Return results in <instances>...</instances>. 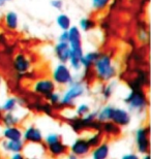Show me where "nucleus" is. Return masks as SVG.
Here are the masks:
<instances>
[{
  "label": "nucleus",
  "mask_w": 151,
  "mask_h": 159,
  "mask_svg": "<svg viewBox=\"0 0 151 159\" xmlns=\"http://www.w3.org/2000/svg\"><path fill=\"white\" fill-rule=\"evenodd\" d=\"M1 122L4 124L5 127L7 126H17L20 123V117H18L14 112H9V113H4L1 117Z\"/></svg>",
  "instance_id": "nucleus-23"
},
{
  "label": "nucleus",
  "mask_w": 151,
  "mask_h": 159,
  "mask_svg": "<svg viewBox=\"0 0 151 159\" xmlns=\"http://www.w3.org/2000/svg\"><path fill=\"white\" fill-rule=\"evenodd\" d=\"M65 91L61 95V100L59 106L68 107L75 104V101L82 97L86 93V85L83 81H73L68 86H66Z\"/></svg>",
  "instance_id": "nucleus-3"
},
{
  "label": "nucleus",
  "mask_w": 151,
  "mask_h": 159,
  "mask_svg": "<svg viewBox=\"0 0 151 159\" xmlns=\"http://www.w3.org/2000/svg\"><path fill=\"white\" fill-rule=\"evenodd\" d=\"M111 2L112 0H91V7L95 11H104L109 7Z\"/></svg>",
  "instance_id": "nucleus-25"
},
{
  "label": "nucleus",
  "mask_w": 151,
  "mask_h": 159,
  "mask_svg": "<svg viewBox=\"0 0 151 159\" xmlns=\"http://www.w3.org/2000/svg\"><path fill=\"white\" fill-rule=\"evenodd\" d=\"M143 159H150V158H149V154H148V153L145 154V156L143 157Z\"/></svg>",
  "instance_id": "nucleus-38"
},
{
  "label": "nucleus",
  "mask_w": 151,
  "mask_h": 159,
  "mask_svg": "<svg viewBox=\"0 0 151 159\" xmlns=\"http://www.w3.org/2000/svg\"><path fill=\"white\" fill-rule=\"evenodd\" d=\"M56 25L61 31H66L73 26L72 19H70L68 15L60 11L59 15L56 17Z\"/></svg>",
  "instance_id": "nucleus-20"
},
{
  "label": "nucleus",
  "mask_w": 151,
  "mask_h": 159,
  "mask_svg": "<svg viewBox=\"0 0 151 159\" xmlns=\"http://www.w3.org/2000/svg\"><path fill=\"white\" fill-rule=\"evenodd\" d=\"M2 134L6 141H19L22 139L23 131L18 126H7L3 129Z\"/></svg>",
  "instance_id": "nucleus-13"
},
{
  "label": "nucleus",
  "mask_w": 151,
  "mask_h": 159,
  "mask_svg": "<svg viewBox=\"0 0 151 159\" xmlns=\"http://www.w3.org/2000/svg\"><path fill=\"white\" fill-rule=\"evenodd\" d=\"M50 4L54 9H56V11H61L64 7L63 0H51Z\"/></svg>",
  "instance_id": "nucleus-31"
},
{
  "label": "nucleus",
  "mask_w": 151,
  "mask_h": 159,
  "mask_svg": "<svg viewBox=\"0 0 151 159\" xmlns=\"http://www.w3.org/2000/svg\"><path fill=\"white\" fill-rule=\"evenodd\" d=\"M54 54L59 63L67 64L70 57V47L68 43L57 41V43L54 46Z\"/></svg>",
  "instance_id": "nucleus-10"
},
{
  "label": "nucleus",
  "mask_w": 151,
  "mask_h": 159,
  "mask_svg": "<svg viewBox=\"0 0 151 159\" xmlns=\"http://www.w3.org/2000/svg\"><path fill=\"white\" fill-rule=\"evenodd\" d=\"M31 65L32 63L29 57L25 55L24 53H17L15 55L14 60H12V67L18 75L28 74L31 69Z\"/></svg>",
  "instance_id": "nucleus-7"
},
{
  "label": "nucleus",
  "mask_w": 151,
  "mask_h": 159,
  "mask_svg": "<svg viewBox=\"0 0 151 159\" xmlns=\"http://www.w3.org/2000/svg\"><path fill=\"white\" fill-rule=\"evenodd\" d=\"M1 85H2V78H1V75H0V88H1Z\"/></svg>",
  "instance_id": "nucleus-39"
},
{
  "label": "nucleus",
  "mask_w": 151,
  "mask_h": 159,
  "mask_svg": "<svg viewBox=\"0 0 151 159\" xmlns=\"http://www.w3.org/2000/svg\"><path fill=\"white\" fill-rule=\"evenodd\" d=\"M110 153V147L107 143H101L98 146L94 147L92 151L91 156L92 159H107Z\"/></svg>",
  "instance_id": "nucleus-17"
},
{
  "label": "nucleus",
  "mask_w": 151,
  "mask_h": 159,
  "mask_svg": "<svg viewBox=\"0 0 151 159\" xmlns=\"http://www.w3.org/2000/svg\"><path fill=\"white\" fill-rule=\"evenodd\" d=\"M101 133L97 131L95 133H93V134H91L89 138L87 139V142L88 144L90 145V147L93 148V147H96V146H98L99 144L101 143Z\"/></svg>",
  "instance_id": "nucleus-28"
},
{
  "label": "nucleus",
  "mask_w": 151,
  "mask_h": 159,
  "mask_svg": "<svg viewBox=\"0 0 151 159\" xmlns=\"http://www.w3.org/2000/svg\"><path fill=\"white\" fill-rule=\"evenodd\" d=\"M90 113V107L88 103H80L78 107H76V115L78 117H83Z\"/></svg>",
  "instance_id": "nucleus-29"
},
{
  "label": "nucleus",
  "mask_w": 151,
  "mask_h": 159,
  "mask_svg": "<svg viewBox=\"0 0 151 159\" xmlns=\"http://www.w3.org/2000/svg\"><path fill=\"white\" fill-rule=\"evenodd\" d=\"M52 80L56 86L66 87L75 81V75L68 65L64 63H58L52 70Z\"/></svg>",
  "instance_id": "nucleus-4"
},
{
  "label": "nucleus",
  "mask_w": 151,
  "mask_h": 159,
  "mask_svg": "<svg viewBox=\"0 0 151 159\" xmlns=\"http://www.w3.org/2000/svg\"><path fill=\"white\" fill-rule=\"evenodd\" d=\"M47 150L49 154L53 157H59L62 156L67 152V146L64 143L61 142V139L57 141L53 144H50L47 146Z\"/></svg>",
  "instance_id": "nucleus-14"
},
{
  "label": "nucleus",
  "mask_w": 151,
  "mask_h": 159,
  "mask_svg": "<svg viewBox=\"0 0 151 159\" xmlns=\"http://www.w3.org/2000/svg\"><path fill=\"white\" fill-rule=\"evenodd\" d=\"M99 53L96 51H90V52L83 53L81 58V64L83 69H91L96 59L98 58Z\"/></svg>",
  "instance_id": "nucleus-16"
},
{
  "label": "nucleus",
  "mask_w": 151,
  "mask_h": 159,
  "mask_svg": "<svg viewBox=\"0 0 151 159\" xmlns=\"http://www.w3.org/2000/svg\"><path fill=\"white\" fill-rule=\"evenodd\" d=\"M60 139V136L59 134H57V133H49L46 138L44 139L45 143H46V145H50V144H53V143H55L57 141H59Z\"/></svg>",
  "instance_id": "nucleus-30"
},
{
  "label": "nucleus",
  "mask_w": 151,
  "mask_h": 159,
  "mask_svg": "<svg viewBox=\"0 0 151 159\" xmlns=\"http://www.w3.org/2000/svg\"><path fill=\"white\" fill-rule=\"evenodd\" d=\"M2 147L6 152L19 153V152L23 151L24 143L22 139H19V141H6L5 139V142H3L2 144Z\"/></svg>",
  "instance_id": "nucleus-18"
},
{
  "label": "nucleus",
  "mask_w": 151,
  "mask_h": 159,
  "mask_svg": "<svg viewBox=\"0 0 151 159\" xmlns=\"http://www.w3.org/2000/svg\"><path fill=\"white\" fill-rule=\"evenodd\" d=\"M67 159H78V156H76V155H73V154H69Z\"/></svg>",
  "instance_id": "nucleus-35"
},
{
  "label": "nucleus",
  "mask_w": 151,
  "mask_h": 159,
  "mask_svg": "<svg viewBox=\"0 0 151 159\" xmlns=\"http://www.w3.org/2000/svg\"><path fill=\"white\" fill-rule=\"evenodd\" d=\"M32 91L35 94H37L38 96L46 97L47 95L52 93L53 91H55L57 89V86L55 83L53 82L52 79L49 78H41L38 79L32 84Z\"/></svg>",
  "instance_id": "nucleus-5"
},
{
  "label": "nucleus",
  "mask_w": 151,
  "mask_h": 159,
  "mask_svg": "<svg viewBox=\"0 0 151 159\" xmlns=\"http://www.w3.org/2000/svg\"><path fill=\"white\" fill-rule=\"evenodd\" d=\"M5 3H7V2H11V1H12V0H3Z\"/></svg>",
  "instance_id": "nucleus-40"
},
{
  "label": "nucleus",
  "mask_w": 151,
  "mask_h": 159,
  "mask_svg": "<svg viewBox=\"0 0 151 159\" xmlns=\"http://www.w3.org/2000/svg\"><path fill=\"white\" fill-rule=\"evenodd\" d=\"M101 131L107 133L108 135L117 136L121 133V128L112 121H107V122L101 123Z\"/></svg>",
  "instance_id": "nucleus-21"
},
{
  "label": "nucleus",
  "mask_w": 151,
  "mask_h": 159,
  "mask_svg": "<svg viewBox=\"0 0 151 159\" xmlns=\"http://www.w3.org/2000/svg\"><path fill=\"white\" fill-rule=\"evenodd\" d=\"M9 159H26L25 158V156L23 154L21 153V152H19V153H14L12 155V157Z\"/></svg>",
  "instance_id": "nucleus-34"
},
{
  "label": "nucleus",
  "mask_w": 151,
  "mask_h": 159,
  "mask_svg": "<svg viewBox=\"0 0 151 159\" xmlns=\"http://www.w3.org/2000/svg\"><path fill=\"white\" fill-rule=\"evenodd\" d=\"M122 159H139V156L134 153H128V154L123 155V156H122Z\"/></svg>",
  "instance_id": "nucleus-33"
},
{
  "label": "nucleus",
  "mask_w": 151,
  "mask_h": 159,
  "mask_svg": "<svg viewBox=\"0 0 151 159\" xmlns=\"http://www.w3.org/2000/svg\"><path fill=\"white\" fill-rule=\"evenodd\" d=\"M19 99L15 96H11L6 99L4 102L1 104V110L3 113H9V112H15L18 107Z\"/></svg>",
  "instance_id": "nucleus-24"
},
{
  "label": "nucleus",
  "mask_w": 151,
  "mask_h": 159,
  "mask_svg": "<svg viewBox=\"0 0 151 159\" xmlns=\"http://www.w3.org/2000/svg\"><path fill=\"white\" fill-rule=\"evenodd\" d=\"M149 134H150L149 126L141 127V128H139L136 131L137 149L139 151V153L143 155H145L149 152V147H150Z\"/></svg>",
  "instance_id": "nucleus-6"
},
{
  "label": "nucleus",
  "mask_w": 151,
  "mask_h": 159,
  "mask_svg": "<svg viewBox=\"0 0 151 159\" xmlns=\"http://www.w3.org/2000/svg\"><path fill=\"white\" fill-rule=\"evenodd\" d=\"M6 3L3 1V0H0V7H2V6H4Z\"/></svg>",
  "instance_id": "nucleus-36"
},
{
  "label": "nucleus",
  "mask_w": 151,
  "mask_h": 159,
  "mask_svg": "<svg viewBox=\"0 0 151 159\" xmlns=\"http://www.w3.org/2000/svg\"><path fill=\"white\" fill-rule=\"evenodd\" d=\"M92 70L95 78L104 83L113 81L117 75V66L113 58L110 54L106 53H99L98 58L92 66Z\"/></svg>",
  "instance_id": "nucleus-1"
},
{
  "label": "nucleus",
  "mask_w": 151,
  "mask_h": 159,
  "mask_svg": "<svg viewBox=\"0 0 151 159\" xmlns=\"http://www.w3.org/2000/svg\"><path fill=\"white\" fill-rule=\"evenodd\" d=\"M48 101V103L51 104L52 107L54 106H59L60 104V100H61V95L60 93H58L56 90L53 91L52 93H50L49 95H47L46 97H45Z\"/></svg>",
  "instance_id": "nucleus-27"
},
{
  "label": "nucleus",
  "mask_w": 151,
  "mask_h": 159,
  "mask_svg": "<svg viewBox=\"0 0 151 159\" xmlns=\"http://www.w3.org/2000/svg\"><path fill=\"white\" fill-rule=\"evenodd\" d=\"M114 107L111 104H107L102 109H101L98 112H96V120L101 123L107 122V121H111L112 114H113Z\"/></svg>",
  "instance_id": "nucleus-19"
},
{
  "label": "nucleus",
  "mask_w": 151,
  "mask_h": 159,
  "mask_svg": "<svg viewBox=\"0 0 151 159\" xmlns=\"http://www.w3.org/2000/svg\"><path fill=\"white\" fill-rule=\"evenodd\" d=\"M124 102L128 107L127 111L134 113H142L148 107V97L142 88H133L124 98Z\"/></svg>",
  "instance_id": "nucleus-2"
},
{
  "label": "nucleus",
  "mask_w": 151,
  "mask_h": 159,
  "mask_svg": "<svg viewBox=\"0 0 151 159\" xmlns=\"http://www.w3.org/2000/svg\"><path fill=\"white\" fill-rule=\"evenodd\" d=\"M114 88H115V82H112V81L107 82V84L102 88L101 94H102V97H104L106 100L111 98L112 94H113V92H114Z\"/></svg>",
  "instance_id": "nucleus-26"
},
{
  "label": "nucleus",
  "mask_w": 151,
  "mask_h": 159,
  "mask_svg": "<svg viewBox=\"0 0 151 159\" xmlns=\"http://www.w3.org/2000/svg\"><path fill=\"white\" fill-rule=\"evenodd\" d=\"M68 44L70 50L81 51L83 50L82 44V31L78 26H72L68 29Z\"/></svg>",
  "instance_id": "nucleus-11"
},
{
  "label": "nucleus",
  "mask_w": 151,
  "mask_h": 159,
  "mask_svg": "<svg viewBox=\"0 0 151 159\" xmlns=\"http://www.w3.org/2000/svg\"><path fill=\"white\" fill-rule=\"evenodd\" d=\"M78 27L82 32H90L96 27V21L92 18L84 17L79 21Z\"/></svg>",
  "instance_id": "nucleus-22"
},
{
  "label": "nucleus",
  "mask_w": 151,
  "mask_h": 159,
  "mask_svg": "<svg viewBox=\"0 0 151 159\" xmlns=\"http://www.w3.org/2000/svg\"><path fill=\"white\" fill-rule=\"evenodd\" d=\"M2 115H3V112H2V110H1V104H0V120H1Z\"/></svg>",
  "instance_id": "nucleus-37"
},
{
  "label": "nucleus",
  "mask_w": 151,
  "mask_h": 159,
  "mask_svg": "<svg viewBox=\"0 0 151 159\" xmlns=\"http://www.w3.org/2000/svg\"><path fill=\"white\" fill-rule=\"evenodd\" d=\"M19 16L15 11H8L4 15V25L8 30L16 31L19 28Z\"/></svg>",
  "instance_id": "nucleus-15"
},
{
  "label": "nucleus",
  "mask_w": 151,
  "mask_h": 159,
  "mask_svg": "<svg viewBox=\"0 0 151 159\" xmlns=\"http://www.w3.org/2000/svg\"><path fill=\"white\" fill-rule=\"evenodd\" d=\"M58 41H62V43H68V30L61 31L59 36H58Z\"/></svg>",
  "instance_id": "nucleus-32"
},
{
  "label": "nucleus",
  "mask_w": 151,
  "mask_h": 159,
  "mask_svg": "<svg viewBox=\"0 0 151 159\" xmlns=\"http://www.w3.org/2000/svg\"><path fill=\"white\" fill-rule=\"evenodd\" d=\"M22 139L25 142L30 143V144H41L44 142V135L41 133L40 129L33 125L28 126L23 131V136Z\"/></svg>",
  "instance_id": "nucleus-9"
},
{
  "label": "nucleus",
  "mask_w": 151,
  "mask_h": 159,
  "mask_svg": "<svg viewBox=\"0 0 151 159\" xmlns=\"http://www.w3.org/2000/svg\"><path fill=\"white\" fill-rule=\"evenodd\" d=\"M91 150L90 145L88 144L87 139H77L70 146V152L76 156H84L87 155Z\"/></svg>",
  "instance_id": "nucleus-12"
},
{
  "label": "nucleus",
  "mask_w": 151,
  "mask_h": 159,
  "mask_svg": "<svg viewBox=\"0 0 151 159\" xmlns=\"http://www.w3.org/2000/svg\"><path fill=\"white\" fill-rule=\"evenodd\" d=\"M111 121L114 122L115 124H117V125L120 127L127 126L131 121V116L130 114V111L122 109V107H114Z\"/></svg>",
  "instance_id": "nucleus-8"
}]
</instances>
